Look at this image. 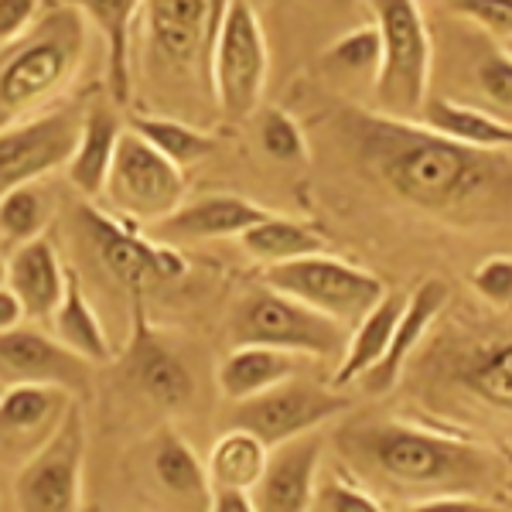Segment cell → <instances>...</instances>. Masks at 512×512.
Here are the masks:
<instances>
[{
    "label": "cell",
    "mask_w": 512,
    "mask_h": 512,
    "mask_svg": "<svg viewBox=\"0 0 512 512\" xmlns=\"http://www.w3.org/2000/svg\"><path fill=\"white\" fill-rule=\"evenodd\" d=\"M338 134L362 171L420 212L451 222H485L512 205V154L478 151L417 120L345 110Z\"/></svg>",
    "instance_id": "cell-1"
},
{
    "label": "cell",
    "mask_w": 512,
    "mask_h": 512,
    "mask_svg": "<svg viewBox=\"0 0 512 512\" xmlns=\"http://www.w3.org/2000/svg\"><path fill=\"white\" fill-rule=\"evenodd\" d=\"M335 448L352 482L373 495H410L417 502L437 495L482 499L502 482V461L492 448L403 420H352L338 427Z\"/></svg>",
    "instance_id": "cell-2"
},
{
    "label": "cell",
    "mask_w": 512,
    "mask_h": 512,
    "mask_svg": "<svg viewBox=\"0 0 512 512\" xmlns=\"http://www.w3.org/2000/svg\"><path fill=\"white\" fill-rule=\"evenodd\" d=\"M86 21L76 4H59L0 48V130L31 120L69 86L86 52Z\"/></svg>",
    "instance_id": "cell-3"
},
{
    "label": "cell",
    "mask_w": 512,
    "mask_h": 512,
    "mask_svg": "<svg viewBox=\"0 0 512 512\" xmlns=\"http://www.w3.org/2000/svg\"><path fill=\"white\" fill-rule=\"evenodd\" d=\"M379 35H383V65L373 82L376 113L393 120H420L431 96L434 45L427 35L417 0H373Z\"/></svg>",
    "instance_id": "cell-4"
},
{
    "label": "cell",
    "mask_w": 512,
    "mask_h": 512,
    "mask_svg": "<svg viewBox=\"0 0 512 512\" xmlns=\"http://www.w3.org/2000/svg\"><path fill=\"white\" fill-rule=\"evenodd\" d=\"M229 349L239 345H260V349H280L291 355H315V359H342L349 332L332 318L304 308L294 297L274 291V287H253L229 311L226 321Z\"/></svg>",
    "instance_id": "cell-5"
},
{
    "label": "cell",
    "mask_w": 512,
    "mask_h": 512,
    "mask_svg": "<svg viewBox=\"0 0 512 512\" xmlns=\"http://www.w3.org/2000/svg\"><path fill=\"white\" fill-rule=\"evenodd\" d=\"M229 0H144L140 18L147 28V69L151 76L192 79L212 96V48Z\"/></svg>",
    "instance_id": "cell-6"
},
{
    "label": "cell",
    "mask_w": 512,
    "mask_h": 512,
    "mask_svg": "<svg viewBox=\"0 0 512 512\" xmlns=\"http://www.w3.org/2000/svg\"><path fill=\"white\" fill-rule=\"evenodd\" d=\"M263 284L294 297V301H301L304 308L318 311V315L332 318L345 332H352L386 294L383 280L376 274L328 253L301 256V260L267 267Z\"/></svg>",
    "instance_id": "cell-7"
},
{
    "label": "cell",
    "mask_w": 512,
    "mask_h": 512,
    "mask_svg": "<svg viewBox=\"0 0 512 512\" xmlns=\"http://www.w3.org/2000/svg\"><path fill=\"white\" fill-rule=\"evenodd\" d=\"M270 52L253 0H229L212 48V99L226 120H246L256 113L267 89Z\"/></svg>",
    "instance_id": "cell-8"
},
{
    "label": "cell",
    "mask_w": 512,
    "mask_h": 512,
    "mask_svg": "<svg viewBox=\"0 0 512 512\" xmlns=\"http://www.w3.org/2000/svg\"><path fill=\"white\" fill-rule=\"evenodd\" d=\"M103 198L113 209L110 216L137 229H151L185 202V175L134 130H123Z\"/></svg>",
    "instance_id": "cell-9"
},
{
    "label": "cell",
    "mask_w": 512,
    "mask_h": 512,
    "mask_svg": "<svg viewBox=\"0 0 512 512\" xmlns=\"http://www.w3.org/2000/svg\"><path fill=\"white\" fill-rule=\"evenodd\" d=\"M352 400L332 386H318L311 379H287L274 390L250 396L243 403H229L226 427L253 434L267 448L287 444L301 434H315L335 417L349 414Z\"/></svg>",
    "instance_id": "cell-10"
},
{
    "label": "cell",
    "mask_w": 512,
    "mask_h": 512,
    "mask_svg": "<svg viewBox=\"0 0 512 512\" xmlns=\"http://www.w3.org/2000/svg\"><path fill=\"white\" fill-rule=\"evenodd\" d=\"M82 468H86V417L82 403H76L52 441L14 472L18 512H82Z\"/></svg>",
    "instance_id": "cell-11"
},
{
    "label": "cell",
    "mask_w": 512,
    "mask_h": 512,
    "mask_svg": "<svg viewBox=\"0 0 512 512\" xmlns=\"http://www.w3.org/2000/svg\"><path fill=\"white\" fill-rule=\"evenodd\" d=\"M82 229L86 239L93 243L96 260L103 263V270L117 280L120 287H127L130 294H140L147 284H158V280H178L185 277L188 263L175 246L158 243L151 236H140L137 226L123 222L110 212H99L93 205H82Z\"/></svg>",
    "instance_id": "cell-12"
},
{
    "label": "cell",
    "mask_w": 512,
    "mask_h": 512,
    "mask_svg": "<svg viewBox=\"0 0 512 512\" xmlns=\"http://www.w3.org/2000/svg\"><path fill=\"white\" fill-rule=\"evenodd\" d=\"M120 373L144 396L151 407L164 414H178L192 403L195 376L181 349L168 335L147 318L140 297H134V315H130V338L120 352Z\"/></svg>",
    "instance_id": "cell-13"
},
{
    "label": "cell",
    "mask_w": 512,
    "mask_h": 512,
    "mask_svg": "<svg viewBox=\"0 0 512 512\" xmlns=\"http://www.w3.org/2000/svg\"><path fill=\"white\" fill-rule=\"evenodd\" d=\"M86 113L55 110L0 130V195L69 164Z\"/></svg>",
    "instance_id": "cell-14"
},
{
    "label": "cell",
    "mask_w": 512,
    "mask_h": 512,
    "mask_svg": "<svg viewBox=\"0 0 512 512\" xmlns=\"http://www.w3.org/2000/svg\"><path fill=\"white\" fill-rule=\"evenodd\" d=\"M62 386L76 400L93 390V366L55 342L52 332L18 325L0 332V390L4 386Z\"/></svg>",
    "instance_id": "cell-15"
},
{
    "label": "cell",
    "mask_w": 512,
    "mask_h": 512,
    "mask_svg": "<svg viewBox=\"0 0 512 512\" xmlns=\"http://www.w3.org/2000/svg\"><path fill=\"white\" fill-rule=\"evenodd\" d=\"M76 403V396L62 386H4L0 390V458H14L21 468L31 454L52 441Z\"/></svg>",
    "instance_id": "cell-16"
},
{
    "label": "cell",
    "mask_w": 512,
    "mask_h": 512,
    "mask_svg": "<svg viewBox=\"0 0 512 512\" xmlns=\"http://www.w3.org/2000/svg\"><path fill=\"white\" fill-rule=\"evenodd\" d=\"M321 454H325L321 431L270 448L260 482L246 492L253 512H311L318 492Z\"/></svg>",
    "instance_id": "cell-17"
},
{
    "label": "cell",
    "mask_w": 512,
    "mask_h": 512,
    "mask_svg": "<svg viewBox=\"0 0 512 512\" xmlns=\"http://www.w3.org/2000/svg\"><path fill=\"white\" fill-rule=\"evenodd\" d=\"M444 373L454 390H465L489 410L512 414V335L461 345L444 359Z\"/></svg>",
    "instance_id": "cell-18"
},
{
    "label": "cell",
    "mask_w": 512,
    "mask_h": 512,
    "mask_svg": "<svg viewBox=\"0 0 512 512\" xmlns=\"http://www.w3.org/2000/svg\"><path fill=\"white\" fill-rule=\"evenodd\" d=\"M448 297H451L448 284L437 277L424 280L414 294H407V308H403V315L393 328L390 349H386V355L379 359V366L373 373L362 376V386H366L369 393H390L393 386L400 383L410 359H414L420 342H424V335L431 332V325L441 318V311L448 308Z\"/></svg>",
    "instance_id": "cell-19"
},
{
    "label": "cell",
    "mask_w": 512,
    "mask_h": 512,
    "mask_svg": "<svg viewBox=\"0 0 512 512\" xmlns=\"http://www.w3.org/2000/svg\"><path fill=\"white\" fill-rule=\"evenodd\" d=\"M270 212L260 205L246 202L239 195H202L192 202H181L168 219L147 229V236L158 243H188V239H222V236H243L246 229L267 219Z\"/></svg>",
    "instance_id": "cell-20"
},
{
    "label": "cell",
    "mask_w": 512,
    "mask_h": 512,
    "mask_svg": "<svg viewBox=\"0 0 512 512\" xmlns=\"http://www.w3.org/2000/svg\"><path fill=\"white\" fill-rule=\"evenodd\" d=\"M147 472H151V482L158 485L164 499L195 512H209L212 506L209 468H205L198 451L171 424L158 427L151 441H147Z\"/></svg>",
    "instance_id": "cell-21"
},
{
    "label": "cell",
    "mask_w": 512,
    "mask_h": 512,
    "mask_svg": "<svg viewBox=\"0 0 512 512\" xmlns=\"http://www.w3.org/2000/svg\"><path fill=\"white\" fill-rule=\"evenodd\" d=\"M65 270L69 267H62L59 250L48 243V236L14 246V253L7 256V287L21 301L24 318H52L65 291Z\"/></svg>",
    "instance_id": "cell-22"
},
{
    "label": "cell",
    "mask_w": 512,
    "mask_h": 512,
    "mask_svg": "<svg viewBox=\"0 0 512 512\" xmlns=\"http://www.w3.org/2000/svg\"><path fill=\"white\" fill-rule=\"evenodd\" d=\"M123 137L120 117L110 103H93L82 120V134L76 140L65 175L69 185L76 188L82 198H103L106 178H110L113 158H117V144Z\"/></svg>",
    "instance_id": "cell-23"
},
{
    "label": "cell",
    "mask_w": 512,
    "mask_h": 512,
    "mask_svg": "<svg viewBox=\"0 0 512 512\" xmlns=\"http://www.w3.org/2000/svg\"><path fill=\"white\" fill-rule=\"evenodd\" d=\"M297 369H301V355L260 349V345H239V349H229L222 355L216 383L226 403H243L250 396H260L294 379Z\"/></svg>",
    "instance_id": "cell-24"
},
{
    "label": "cell",
    "mask_w": 512,
    "mask_h": 512,
    "mask_svg": "<svg viewBox=\"0 0 512 512\" xmlns=\"http://www.w3.org/2000/svg\"><path fill=\"white\" fill-rule=\"evenodd\" d=\"M82 14L99 28L106 41V79H110L113 103H127L134 76H130V41H134V21H140V7L144 0H69Z\"/></svg>",
    "instance_id": "cell-25"
},
{
    "label": "cell",
    "mask_w": 512,
    "mask_h": 512,
    "mask_svg": "<svg viewBox=\"0 0 512 512\" xmlns=\"http://www.w3.org/2000/svg\"><path fill=\"white\" fill-rule=\"evenodd\" d=\"M403 308H407V294L386 291L383 301L352 328L349 345H345L342 359H338L332 390L342 393V390H349V386L362 383V376L373 373L379 366V359L386 355V349H390L393 328H396V321H400Z\"/></svg>",
    "instance_id": "cell-26"
},
{
    "label": "cell",
    "mask_w": 512,
    "mask_h": 512,
    "mask_svg": "<svg viewBox=\"0 0 512 512\" xmlns=\"http://www.w3.org/2000/svg\"><path fill=\"white\" fill-rule=\"evenodd\" d=\"M417 123H424L434 134L458 140V144L478 147V151L512 154V123L489 110H478V106L454 103V99L444 96H427Z\"/></svg>",
    "instance_id": "cell-27"
},
{
    "label": "cell",
    "mask_w": 512,
    "mask_h": 512,
    "mask_svg": "<svg viewBox=\"0 0 512 512\" xmlns=\"http://www.w3.org/2000/svg\"><path fill=\"white\" fill-rule=\"evenodd\" d=\"M55 342H62L69 352H76L79 359H86L89 366H103L110 362V338L103 332V321L96 318L93 304L86 301L82 280L76 270H65V291L59 308L52 311V318L45 321Z\"/></svg>",
    "instance_id": "cell-28"
},
{
    "label": "cell",
    "mask_w": 512,
    "mask_h": 512,
    "mask_svg": "<svg viewBox=\"0 0 512 512\" xmlns=\"http://www.w3.org/2000/svg\"><path fill=\"white\" fill-rule=\"evenodd\" d=\"M267 454L270 448L253 434L226 427V434H219V441L205 458L212 492H250L267 468Z\"/></svg>",
    "instance_id": "cell-29"
},
{
    "label": "cell",
    "mask_w": 512,
    "mask_h": 512,
    "mask_svg": "<svg viewBox=\"0 0 512 512\" xmlns=\"http://www.w3.org/2000/svg\"><path fill=\"white\" fill-rule=\"evenodd\" d=\"M239 246H243L253 260L267 263V267L325 253V243H321V236L315 229L301 226V222H291V219H280V216H267L256 222V226H250L239 236Z\"/></svg>",
    "instance_id": "cell-30"
},
{
    "label": "cell",
    "mask_w": 512,
    "mask_h": 512,
    "mask_svg": "<svg viewBox=\"0 0 512 512\" xmlns=\"http://www.w3.org/2000/svg\"><path fill=\"white\" fill-rule=\"evenodd\" d=\"M130 130L147 140L161 158H168L175 168H192V164L205 161L212 151L219 147V140L209 134V130H198L192 123L175 120V117H147L140 113L130 123Z\"/></svg>",
    "instance_id": "cell-31"
},
{
    "label": "cell",
    "mask_w": 512,
    "mask_h": 512,
    "mask_svg": "<svg viewBox=\"0 0 512 512\" xmlns=\"http://www.w3.org/2000/svg\"><path fill=\"white\" fill-rule=\"evenodd\" d=\"M48 219H52V195L41 181L18 185L0 195V239L4 243L21 246L45 236Z\"/></svg>",
    "instance_id": "cell-32"
},
{
    "label": "cell",
    "mask_w": 512,
    "mask_h": 512,
    "mask_svg": "<svg viewBox=\"0 0 512 512\" xmlns=\"http://www.w3.org/2000/svg\"><path fill=\"white\" fill-rule=\"evenodd\" d=\"M325 65L332 72H342V76H362L376 82L379 65H383V35H379V24L369 21L366 28H355L345 38H338L325 52Z\"/></svg>",
    "instance_id": "cell-33"
},
{
    "label": "cell",
    "mask_w": 512,
    "mask_h": 512,
    "mask_svg": "<svg viewBox=\"0 0 512 512\" xmlns=\"http://www.w3.org/2000/svg\"><path fill=\"white\" fill-rule=\"evenodd\" d=\"M260 147L267 158H274L280 164H301L308 161V140H304V130L297 127V120L291 113L277 110H263L260 117Z\"/></svg>",
    "instance_id": "cell-34"
},
{
    "label": "cell",
    "mask_w": 512,
    "mask_h": 512,
    "mask_svg": "<svg viewBox=\"0 0 512 512\" xmlns=\"http://www.w3.org/2000/svg\"><path fill=\"white\" fill-rule=\"evenodd\" d=\"M475 82L495 110H512V55L506 48H492L475 65Z\"/></svg>",
    "instance_id": "cell-35"
},
{
    "label": "cell",
    "mask_w": 512,
    "mask_h": 512,
    "mask_svg": "<svg viewBox=\"0 0 512 512\" xmlns=\"http://www.w3.org/2000/svg\"><path fill=\"white\" fill-rule=\"evenodd\" d=\"M311 512H383V506L352 478H328L325 485H318Z\"/></svg>",
    "instance_id": "cell-36"
},
{
    "label": "cell",
    "mask_w": 512,
    "mask_h": 512,
    "mask_svg": "<svg viewBox=\"0 0 512 512\" xmlns=\"http://www.w3.org/2000/svg\"><path fill=\"white\" fill-rule=\"evenodd\" d=\"M451 14L478 24L489 35L512 41V0H444Z\"/></svg>",
    "instance_id": "cell-37"
},
{
    "label": "cell",
    "mask_w": 512,
    "mask_h": 512,
    "mask_svg": "<svg viewBox=\"0 0 512 512\" xmlns=\"http://www.w3.org/2000/svg\"><path fill=\"white\" fill-rule=\"evenodd\" d=\"M472 287L495 308H509L512 304V256H489L478 263L472 274Z\"/></svg>",
    "instance_id": "cell-38"
},
{
    "label": "cell",
    "mask_w": 512,
    "mask_h": 512,
    "mask_svg": "<svg viewBox=\"0 0 512 512\" xmlns=\"http://www.w3.org/2000/svg\"><path fill=\"white\" fill-rule=\"evenodd\" d=\"M41 0H0V45L18 41L38 21Z\"/></svg>",
    "instance_id": "cell-39"
},
{
    "label": "cell",
    "mask_w": 512,
    "mask_h": 512,
    "mask_svg": "<svg viewBox=\"0 0 512 512\" xmlns=\"http://www.w3.org/2000/svg\"><path fill=\"white\" fill-rule=\"evenodd\" d=\"M403 512H506L499 506L485 499H475V495H437V499H424V502H414Z\"/></svg>",
    "instance_id": "cell-40"
},
{
    "label": "cell",
    "mask_w": 512,
    "mask_h": 512,
    "mask_svg": "<svg viewBox=\"0 0 512 512\" xmlns=\"http://www.w3.org/2000/svg\"><path fill=\"white\" fill-rule=\"evenodd\" d=\"M24 325V308L21 301L11 294V287H0V332H11V328Z\"/></svg>",
    "instance_id": "cell-41"
},
{
    "label": "cell",
    "mask_w": 512,
    "mask_h": 512,
    "mask_svg": "<svg viewBox=\"0 0 512 512\" xmlns=\"http://www.w3.org/2000/svg\"><path fill=\"white\" fill-rule=\"evenodd\" d=\"M209 512H253L246 492H212Z\"/></svg>",
    "instance_id": "cell-42"
},
{
    "label": "cell",
    "mask_w": 512,
    "mask_h": 512,
    "mask_svg": "<svg viewBox=\"0 0 512 512\" xmlns=\"http://www.w3.org/2000/svg\"><path fill=\"white\" fill-rule=\"evenodd\" d=\"M0 287H7V256H0Z\"/></svg>",
    "instance_id": "cell-43"
},
{
    "label": "cell",
    "mask_w": 512,
    "mask_h": 512,
    "mask_svg": "<svg viewBox=\"0 0 512 512\" xmlns=\"http://www.w3.org/2000/svg\"><path fill=\"white\" fill-rule=\"evenodd\" d=\"M502 48H506V52L512 55V41H506V45H502Z\"/></svg>",
    "instance_id": "cell-44"
}]
</instances>
